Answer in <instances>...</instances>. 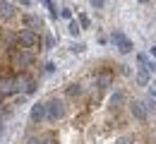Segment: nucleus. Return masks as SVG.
I'll return each instance as SVG.
<instances>
[{"label": "nucleus", "instance_id": "1a4fd4ad", "mask_svg": "<svg viewBox=\"0 0 156 144\" xmlns=\"http://www.w3.org/2000/svg\"><path fill=\"white\" fill-rule=\"evenodd\" d=\"M0 17L2 19H12L15 17V5L10 0H0Z\"/></svg>", "mask_w": 156, "mask_h": 144}, {"label": "nucleus", "instance_id": "5701e85b", "mask_svg": "<svg viewBox=\"0 0 156 144\" xmlns=\"http://www.w3.org/2000/svg\"><path fill=\"white\" fill-rule=\"evenodd\" d=\"M46 46H48V48H53V46H55V41H53V36H46Z\"/></svg>", "mask_w": 156, "mask_h": 144}, {"label": "nucleus", "instance_id": "4468645a", "mask_svg": "<svg viewBox=\"0 0 156 144\" xmlns=\"http://www.w3.org/2000/svg\"><path fill=\"white\" fill-rule=\"evenodd\" d=\"M67 31L72 34V36H77L79 31H82V26H79V22H75V19H70V26H67Z\"/></svg>", "mask_w": 156, "mask_h": 144}, {"label": "nucleus", "instance_id": "423d86ee", "mask_svg": "<svg viewBox=\"0 0 156 144\" xmlns=\"http://www.w3.org/2000/svg\"><path fill=\"white\" fill-rule=\"evenodd\" d=\"M31 53L29 51H24V48H20L17 53H15V67H27V65H31Z\"/></svg>", "mask_w": 156, "mask_h": 144}, {"label": "nucleus", "instance_id": "9b49d317", "mask_svg": "<svg viewBox=\"0 0 156 144\" xmlns=\"http://www.w3.org/2000/svg\"><path fill=\"white\" fill-rule=\"evenodd\" d=\"M108 103H111V108H113V111H118V108L125 103V94H122V91H115V94L111 96V101H108Z\"/></svg>", "mask_w": 156, "mask_h": 144}, {"label": "nucleus", "instance_id": "20e7f679", "mask_svg": "<svg viewBox=\"0 0 156 144\" xmlns=\"http://www.w3.org/2000/svg\"><path fill=\"white\" fill-rule=\"evenodd\" d=\"M113 43H115V48L120 53H130V51H132V41H130L125 34H120V31L113 34Z\"/></svg>", "mask_w": 156, "mask_h": 144}, {"label": "nucleus", "instance_id": "7ed1b4c3", "mask_svg": "<svg viewBox=\"0 0 156 144\" xmlns=\"http://www.w3.org/2000/svg\"><path fill=\"white\" fill-rule=\"evenodd\" d=\"M46 120V103H34L31 106V113H29V123L31 125H41Z\"/></svg>", "mask_w": 156, "mask_h": 144}, {"label": "nucleus", "instance_id": "39448f33", "mask_svg": "<svg viewBox=\"0 0 156 144\" xmlns=\"http://www.w3.org/2000/svg\"><path fill=\"white\" fill-rule=\"evenodd\" d=\"M130 111H132V115H135L137 120H147V118H149V108L142 101H132L130 103Z\"/></svg>", "mask_w": 156, "mask_h": 144}, {"label": "nucleus", "instance_id": "4be33fe9", "mask_svg": "<svg viewBox=\"0 0 156 144\" xmlns=\"http://www.w3.org/2000/svg\"><path fill=\"white\" fill-rule=\"evenodd\" d=\"M137 62H139V65H144V67H147V65H149V60H147V58H144V55H142V53H139V55H137Z\"/></svg>", "mask_w": 156, "mask_h": 144}, {"label": "nucleus", "instance_id": "aec40b11", "mask_svg": "<svg viewBox=\"0 0 156 144\" xmlns=\"http://www.w3.org/2000/svg\"><path fill=\"white\" fill-rule=\"evenodd\" d=\"M36 91V82H29L27 84V94H34Z\"/></svg>", "mask_w": 156, "mask_h": 144}, {"label": "nucleus", "instance_id": "0eeeda50", "mask_svg": "<svg viewBox=\"0 0 156 144\" xmlns=\"http://www.w3.org/2000/svg\"><path fill=\"white\" fill-rule=\"evenodd\" d=\"M17 89V82L12 79V77H0V96H5V94H12Z\"/></svg>", "mask_w": 156, "mask_h": 144}, {"label": "nucleus", "instance_id": "b1692460", "mask_svg": "<svg viewBox=\"0 0 156 144\" xmlns=\"http://www.w3.org/2000/svg\"><path fill=\"white\" fill-rule=\"evenodd\" d=\"M53 144H58V142H53Z\"/></svg>", "mask_w": 156, "mask_h": 144}, {"label": "nucleus", "instance_id": "dca6fc26", "mask_svg": "<svg viewBox=\"0 0 156 144\" xmlns=\"http://www.w3.org/2000/svg\"><path fill=\"white\" fill-rule=\"evenodd\" d=\"M77 22H79V26H82V29H89V24H91L87 15H77Z\"/></svg>", "mask_w": 156, "mask_h": 144}, {"label": "nucleus", "instance_id": "412c9836", "mask_svg": "<svg viewBox=\"0 0 156 144\" xmlns=\"http://www.w3.org/2000/svg\"><path fill=\"white\" fill-rule=\"evenodd\" d=\"M89 2H91V7H96V10L103 7V0H89Z\"/></svg>", "mask_w": 156, "mask_h": 144}, {"label": "nucleus", "instance_id": "ddd939ff", "mask_svg": "<svg viewBox=\"0 0 156 144\" xmlns=\"http://www.w3.org/2000/svg\"><path fill=\"white\" fill-rule=\"evenodd\" d=\"M48 142V137H39V135H31V137H27V142L24 144H46Z\"/></svg>", "mask_w": 156, "mask_h": 144}, {"label": "nucleus", "instance_id": "9d476101", "mask_svg": "<svg viewBox=\"0 0 156 144\" xmlns=\"http://www.w3.org/2000/svg\"><path fill=\"white\" fill-rule=\"evenodd\" d=\"M65 94H67V99H72V101H77L84 96V86L82 84H70L67 89H65Z\"/></svg>", "mask_w": 156, "mask_h": 144}, {"label": "nucleus", "instance_id": "2eb2a0df", "mask_svg": "<svg viewBox=\"0 0 156 144\" xmlns=\"http://www.w3.org/2000/svg\"><path fill=\"white\" fill-rule=\"evenodd\" d=\"M108 84H111V75H101L98 77V89H106Z\"/></svg>", "mask_w": 156, "mask_h": 144}, {"label": "nucleus", "instance_id": "6ab92c4d", "mask_svg": "<svg viewBox=\"0 0 156 144\" xmlns=\"http://www.w3.org/2000/svg\"><path fill=\"white\" fill-rule=\"evenodd\" d=\"M60 17H65V19H72V12H70L67 7H62V10H60Z\"/></svg>", "mask_w": 156, "mask_h": 144}, {"label": "nucleus", "instance_id": "f3484780", "mask_svg": "<svg viewBox=\"0 0 156 144\" xmlns=\"http://www.w3.org/2000/svg\"><path fill=\"white\" fill-rule=\"evenodd\" d=\"M135 139L130 137V135H125V137H120V139H115V144H132Z\"/></svg>", "mask_w": 156, "mask_h": 144}, {"label": "nucleus", "instance_id": "f8f14e48", "mask_svg": "<svg viewBox=\"0 0 156 144\" xmlns=\"http://www.w3.org/2000/svg\"><path fill=\"white\" fill-rule=\"evenodd\" d=\"M135 82L139 84V86H149V72L142 67V70H137V75H135Z\"/></svg>", "mask_w": 156, "mask_h": 144}, {"label": "nucleus", "instance_id": "f257e3e1", "mask_svg": "<svg viewBox=\"0 0 156 144\" xmlns=\"http://www.w3.org/2000/svg\"><path fill=\"white\" fill-rule=\"evenodd\" d=\"M65 113H67V108H65V101H62V99L53 96V99H48V101H46V120L58 123V120L65 118Z\"/></svg>", "mask_w": 156, "mask_h": 144}, {"label": "nucleus", "instance_id": "a211bd4d", "mask_svg": "<svg viewBox=\"0 0 156 144\" xmlns=\"http://www.w3.org/2000/svg\"><path fill=\"white\" fill-rule=\"evenodd\" d=\"M84 48H87V46H84V43H75V46H72V53H84Z\"/></svg>", "mask_w": 156, "mask_h": 144}, {"label": "nucleus", "instance_id": "6e6552de", "mask_svg": "<svg viewBox=\"0 0 156 144\" xmlns=\"http://www.w3.org/2000/svg\"><path fill=\"white\" fill-rule=\"evenodd\" d=\"M22 22H24V26H27V29H31V31L41 29V24H43L39 15H24V17H22Z\"/></svg>", "mask_w": 156, "mask_h": 144}, {"label": "nucleus", "instance_id": "f03ea898", "mask_svg": "<svg viewBox=\"0 0 156 144\" xmlns=\"http://www.w3.org/2000/svg\"><path fill=\"white\" fill-rule=\"evenodd\" d=\"M17 43H20V48H24V51H31V48L41 46V36L36 31H31V29H22L20 34H17Z\"/></svg>", "mask_w": 156, "mask_h": 144}]
</instances>
